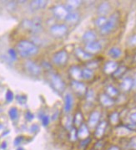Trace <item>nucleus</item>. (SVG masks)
<instances>
[{
  "label": "nucleus",
  "instance_id": "nucleus-24",
  "mask_svg": "<svg viewBox=\"0 0 136 150\" xmlns=\"http://www.w3.org/2000/svg\"><path fill=\"white\" fill-rule=\"evenodd\" d=\"M66 20L68 22H69V23H72V24L76 23L78 20H79V13L76 12H74V11L69 12V15L66 18Z\"/></svg>",
  "mask_w": 136,
  "mask_h": 150
},
{
  "label": "nucleus",
  "instance_id": "nucleus-43",
  "mask_svg": "<svg viewBox=\"0 0 136 150\" xmlns=\"http://www.w3.org/2000/svg\"><path fill=\"white\" fill-rule=\"evenodd\" d=\"M31 130H32L33 132H36V131H38V130H39V127L37 126L36 124H34V125H33V126H32V127H31Z\"/></svg>",
  "mask_w": 136,
  "mask_h": 150
},
{
  "label": "nucleus",
  "instance_id": "nucleus-35",
  "mask_svg": "<svg viewBox=\"0 0 136 150\" xmlns=\"http://www.w3.org/2000/svg\"><path fill=\"white\" fill-rule=\"evenodd\" d=\"M77 131L75 130V128H73L70 131V139L72 141H75L77 139Z\"/></svg>",
  "mask_w": 136,
  "mask_h": 150
},
{
  "label": "nucleus",
  "instance_id": "nucleus-2",
  "mask_svg": "<svg viewBox=\"0 0 136 150\" xmlns=\"http://www.w3.org/2000/svg\"><path fill=\"white\" fill-rule=\"evenodd\" d=\"M23 25L25 29L29 30L33 34H39L43 30L42 21L39 18H36L32 20H24L23 22Z\"/></svg>",
  "mask_w": 136,
  "mask_h": 150
},
{
  "label": "nucleus",
  "instance_id": "nucleus-40",
  "mask_svg": "<svg viewBox=\"0 0 136 150\" xmlns=\"http://www.w3.org/2000/svg\"><path fill=\"white\" fill-rule=\"evenodd\" d=\"M23 141V137H18L14 140V145H19Z\"/></svg>",
  "mask_w": 136,
  "mask_h": 150
},
{
  "label": "nucleus",
  "instance_id": "nucleus-44",
  "mask_svg": "<svg viewBox=\"0 0 136 150\" xmlns=\"http://www.w3.org/2000/svg\"><path fill=\"white\" fill-rule=\"evenodd\" d=\"M109 150H120V149H118L117 146H112V147H111V148H110Z\"/></svg>",
  "mask_w": 136,
  "mask_h": 150
},
{
  "label": "nucleus",
  "instance_id": "nucleus-37",
  "mask_svg": "<svg viewBox=\"0 0 136 150\" xmlns=\"http://www.w3.org/2000/svg\"><path fill=\"white\" fill-rule=\"evenodd\" d=\"M129 44L131 46H136V35H134L130 37Z\"/></svg>",
  "mask_w": 136,
  "mask_h": 150
},
{
  "label": "nucleus",
  "instance_id": "nucleus-3",
  "mask_svg": "<svg viewBox=\"0 0 136 150\" xmlns=\"http://www.w3.org/2000/svg\"><path fill=\"white\" fill-rule=\"evenodd\" d=\"M118 17L117 13H114V14H112V15L109 17V18L107 19L105 24L100 29L101 34H102V35H108V34H109V33L115 28L116 24L118 23Z\"/></svg>",
  "mask_w": 136,
  "mask_h": 150
},
{
  "label": "nucleus",
  "instance_id": "nucleus-27",
  "mask_svg": "<svg viewBox=\"0 0 136 150\" xmlns=\"http://www.w3.org/2000/svg\"><path fill=\"white\" fill-rule=\"evenodd\" d=\"M8 115L12 120H16L18 118V109L16 108H11L8 111Z\"/></svg>",
  "mask_w": 136,
  "mask_h": 150
},
{
  "label": "nucleus",
  "instance_id": "nucleus-9",
  "mask_svg": "<svg viewBox=\"0 0 136 150\" xmlns=\"http://www.w3.org/2000/svg\"><path fill=\"white\" fill-rule=\"evenodd\" d=\"M85 51H87L89 54H95L98 53L102 50V45L98 41H93V42L88 43L85 46Z\"/></svg>",
  "mask_w": 136,
  "mask_h": 150
},
{
  "label": "nucleus",
  "instance_id": "nucleus-18",
  "mask_svg": "<svg viewBox=\"0 0 136 150\" xmlns=\"http://www.w3.org/2000/svg\"><path fill=\"white\" fill-rule=\"evenodd\" d=\"M70 75L73 76V78L75 79V81H79L82 79V71L78 66H73L70 68Z\"/></svg>",
  "mask_w": 136,
  "mask_h": 150
},
{
  "label": "nucleus",
  "instance_id": "nucleus-7",
  "mask_svg": "<svg viewBox=\"0 0 136 150\" xmlns=\"http://www.w3.org/2000/svg\"><path fill=\"white\" fill-rule=\"evenodd\" d=\"M50 32L55 37H63L68 32V27L65 24H55L50 28Z\"/></svg>",
  "mask_w": 136,
  "mask_h": 150
},
{
  "label": "nucleus",
  "instance_id": "nucleus-38",
  "mask_svg": "<svg viewBox=\"0 0 136 150\" xmlns=\"http://www.w3.org/2000/svg\"><path fill=\"white\" fill-rule=\"evenodd\" d=\"M130 147L134 149H136V137H134L130 140Z\"/></svg>",
  "mask_w": 136,
  "mask_h": 150
},
{
  "label": "nucleus",
  "instance_id": "nucleus-42",
  "mask_svg": "<svg viewBox=\"0 0 136 150\" xmlns=\"http://www.w3.org/2000/svg\"><path fill=\"white\" fill-rule=\"evenodd\" d=\"M132 88L134 89V90H136V74L135 75V77L134 79L132 80Z\"/></svg>",
  "mask_w": 136,
  "mask_h": 150
},
{
  "label": "nucleus",
  "instance_id": "nucleus-13",
  "mask_svg": "<svg viewBox=\"0 0 136 150\" xmlns=\"http://www.w3.org/2000/svg\"><path fill=\"white\" fill-rule=\"evenodd\" d=\"M117 69H118V64L114 61H108L104 67V71L107 74L114 73Z\"/></svg>",
  "mask_w": 136,
  "mask_h": 150
},
{
  "label": "nucleus",
  "instance_id": "nucleus-47",
  "mask_svg": "<svg viewBox=\"0 0 136 150\" xmlns=\"http://www.w3.org/2000/svg\"><path fill=\"white\" fill-rule=\"evenodd\" d=\"M135 61H136V55H135Z\"/></svg>",
  "mask_w": 136,
  "mask_h": 150
},
{
  "label": "nucleus",
  "instance_id": "nucleus-19",
  "mask_svg": "<svg viewBox=\"0 0 136 150\" xmlns=\"http://www.w3.org/2000/svg\"><path fill=\"white\" fill-rule=\"evenodd\" d=\"M96 40V34H95L94 31L92 30H88L86 31L83 35V40H84L85 42L90 43L93 42V41H95Z\"/></svg>",
  "mask_w": 136,
  "mask_h": 150
},
{
  "label": "nucleus",
  "instance_id": "nucleus-46",
  "mask_svg": "<svg viewBox=\"0 0 136 150\" xmlns=\"http://www.w3.org/2000/svg\"><path fill=\"white\" fill-rule=\"evenodd\" d=\"M17 150H24V149H18Z\"/></svg>",
  "mask_w": 136,
  "mask_h": 150
},
{
  "label": "nucleus",
  "instance_id": "nucleus-21",
  "mask_svg": "<svg viewBox=\"0 0 136 150\" xmlns=\"http://www.w3.org/2000/svg\"><path fill=\"white\" fill-rule=\"evenodd\" d=\"M100 100L102 105L104 106V107H110L114 104V100L110 96H108L107 94H102L100 96Z\"/></svg>",
  "mask_w": 136,
  "mask_h": 150
},
{
  "label": "nucleus",
  "instance_id": "nucleus-34",
  "mask_svg": "<svg viewBox=\"0 0 136 150\" xmlns=\"http://www.w3.org/2000/svg\"><path fill=\"white\" fill-rule=\"evenodd\" d=\"M125 69H126V68L124 67V66H122V67H120V68H118V69L115 71V72L114 73V76H121V75L125 71Z\"/></svg>",
  "mask_w": 136,
  "mask_h": 150
},
{
  "label": "nucleus",
  "instance_id": "nucleus-11",
  "mask_svg": "<svg viewBox=\"0 0 136 150\" xmlns=\"http://www.w3.org/2000/svg\"><path fill=\"white\" fill-rule=\"evenodd\" d=\"M46 6H47V1H42V0L32 1L29 4L30 8L33 11H37L42 8H44Z\"/></svg>",
  "mask_w": 136,
  "mask_h": 150
},
{
  "label": "nucleus",
  "instance_id": "nucleus-8",
  "mask_svg": "<svg viewBox=\"0 0 136 150\" xmlns=\"http://www.w3.org/2000/svg\"><path fill=\"white\" fill-rule=\"evenodd\" d=\"M53 13L59 19H66L69 13V11L67 9L66 7L63 5H57L53 8Z\"/></svg>",
  "mask_w": 136,
  "mask_h": 150
},
{
  "label": "nucleus",
  "instance_id": "nucleus-14",
  "mask_svg": "<svg viewBox=\"0 0 136 150\" xmlns=\"http://www.w3.org/2000/svg\"><path fill=\"white\" fill-rule=\"evenodd\" d=\"M100 113L98 112V111H95V112H93L90 117H89V127H94L97 125L98 122L100 120Z\"/></svg>",
  "mask_w": 136,
  "mask_h": 150
},
{
  "label": "nucleus",
  "instance_id": "nucleus-15",
  "mask_svg": "<svg viewBox=\"0 0 136 150\" xmlns=\"http://www.w3.org/2000/svg\"><path fill=\"white\" fill-rule=\"evenodd\" d=\"M89 135V132L87 126H86V125H84V124H82L81 126L79 127V131H77L78 138H81V139H83H83L88 138Z\"/></svg>",
  "mask_w": 136,
  "mask_h": 150
},
{
  "label": "nucleus",
  "instance_id": "nucleus-17",
  "mask_svg": "<svg viewBox=\"0 0 136 150\" xmlns=\"http://www.w3.org/2000/svg\"><path fill=\"white\" fill-rule=\"evenodd\" d=\"M75 54H76V55H77L79 59H81V60H89V59L92 58V54H89L87 51L83 50H82L81 48L76 49V50H75Z\"/></svg>",
  "mask_w": 136,
  "mask_h": 150
},
{
  "label": "nucleus",
  "instance_id": "nucleus-5",
  "mask_svg": "<svg viewBox=\"0 0 136 150\" xmlns=\"http://www.w3.org/2000/svg\"><path fill=\"white\" fill-rule=\"evenodd\" d=\"M49 78H50V82L55 90L60 92L64 91L65 87L64 82L63 81V80L59 76H58L57 74H51L49 76Z\"/></svg>",
  "mask_w": 136,
  "mask_h": 150
},
{
  "label": "nucleus",
  "instance_id": "nucleus-10",
  "mask_svg": "<svg viewBox=\"0 0 136 150\" xmlns=\"http://www.w3.org/2000/svg\"><path fill=\"white\" fill-rule=\"evenodd\" d=\"M73 105H74L73 96L70 93H67L64 96V110L66 113H69L71 111Z\"/></svg>",
  "mask_w": 136,
  "mask_h": 150
},
{
  "label": "nucleus",
  "instance_id": "nucleus-4",
  "mask_svg": "<svg viewBox=\"0 0 136 150\" xmlns=\"http://www.w3.org/2000/svg\"><path fill=\"white\" fill-rule=\"evenodd\" d=\"M24 69L31 76H38L42 73V68L40 66L36 64L33 60H27L24 63Z\"/></svg>",
  "mask_w": 136,
  "mask_h": 150
},
{
  "label": "nucleus",
  "instance_id": "nucleus-28",
  "mask_svg": "<svg viewBox=\"0 0 136 150\" xmlns=\"http://www.w3.org/2000/svg\"><path fill=\"white\" fill-rule=\"evenodd\" d=\"M107 93H108V96H116L118 95V90L115 88V87H114L112 86H108V88H107Z\"/></svg>",
  "mask_w": 136,
  "mask_h": 150
},
{
  "label": "nucleus",
  "instance_id": "nucleus-25",
  "mask_svg": "<svg viewBox=\"0 0 136 150\" xmlns=\"http://www.w3.org/2000/svg\"><path fill=\"white\" fill-rule=\"evenodd\" d=\"M94 76V71L89 68H85L82 71V77L85 80H90Z\"/></svg>",
  "mask_w": 136,
  "mask_h": 150
},
{
  "label": "nucleus",
  "instance_id": "nucleus-1",
  "mask_svg": "<svg viewBox=\"0 0 136 150\" xmlns=\"http://www.w3.org/2000/svg\"><path fill=\"white\" fill-rule=\"evenodd\" d=\"M17 50L20 56L24 58H29L39 52V48L34 43L29 40H21L17 45Z\"/></svg>",
  "mask_w": 136,
  "mask_h": 150
},
{
  "label": "nucleus",
  "instance_id": "nucleus-20",
  "mask_svg": "<svg viewBox=\"0 0 136 150\" xmlns=\"http://www.w3.org/2000/svg\"><path fill=\"white\" fill-rule=\"evenodd\" d=\"M109 10H110V5L108 2L102 3L98 8V13L101 16H104L105 14L109 12Z\"/></svg>",
  "mask_w": 136,
  "mask_h": 150
},
{
  "label": "nucleus",
  "instance_id": "nucleus-22",
  "mask_svg": "<svg viewBox=\"0 0 136 150\" xmlns=\"http://www.w3.org/2000/svg\"><path fill=\"white\" fill-rule=\"evenodd\" d=\"M109 55L112 57L114 59H118L122 55V51L118 47H113L109 50Z\"/></svg>",
  "mask_w": 136,
  "mask_h": 150
},
{
  "label": "nucleus",
  "instance_id": "nucleus-32",
  "mask_svg": "<svg viewBox=\"0 0 136 150\" xmlns=\"http://www.w3.org/2000/svg\"><path fill=\"white\" fill-rule=\"evenodd\" d=\"M49 121H50V117L47 115H43L42 117V123H43V126H48V123H49Z\"/></svg>",
  "mask_w": 136,
  "mask_h": 150
},
{
  "label": "nucleus",
  "instance_id": "nucleus-45",
  "mask_svg": "<svg viewBox=\"0 0 136 150\" xmlns=\"http://www.w3.org/2000/svg\"><path fill=\"white\" fill-rule=\"evenodd\" d=\"M4 145H3V147H2V148H3V149H5V148H6V143H4Z\"/></svg>",
  "mask_w": 136,
  "mask_h": 150
},
{
  "label": "nucleus",
  "instance_id": "nucleus-12",
  "mask_svg": "<svg viewBox=\"0 0 136 150\" xmlns=\"http://www.w3.org/2000/svg\"><path fill=\"white\" fill-rule=\"evenodd\" d=\"M72 87L73 89L74 90L75 92H77L78 94L79 95H82L85 92V90H86V87L83 83L82 82H79V81H72Z\"/></svg>",
  "mask_w": 136,
  "mask_h": 150
},
{
  "label": "nucleus",
  "instance_id": "nucleus-33",
  "mask_svg": "<svg viewBox=\"0 0 136 150\" xmlns=\"http://www.w3.org/2000/svg\"><path fill=\"white\" fill-rule=\"evenodd\" d=\"M13 100V93L10 90H8L6 93V101L8 102H11Z\"/></svg>",
  "mask_w": 136,
  "mask_h": 150
},
{
  "label": "nucleus",
  "instance_id": "nucleus-41",
  "mask_svg": "<svg viewBox=\"0 0 136 150\" xmlns=\"http://www.w3.org/2000/svg\"><path fill=\"white\" fill-rule=\"evenodd\" d=\"M130 120L132 121L134 123H136V112L131 114V116H130Z\"/></svg>",
  "mask_w": 136,
  "mask_h": 150
},
{
  "label": "nucleus",
  "instance_id": "nucleus-36",
  "mask_svg": "<svg viewBox=\"0 0 136 150\" xmlns=\"http://www.w3.org/2000/svg\"><path fill=\"white\" fill-rule=\"evenodd\" d=\"M8 54H9L12 60H15L17 59V53H16V51L13 49H9L8 50Z\"/></svg>",
  "mask_w": 136,
  "mask_h": 150
},
{
  "label": "nucleus",
  "instance_id": "nucleus-6",
  "mask_svg": "<svg viewBox=\"0 0 136 150\" xmlns=\"http://www.w3.org/2000/svg\"><path fill=\"white\" fill-rule=\"evenodd\" d=\"M69 59L68 53L65 50H60L59 52L55 53L53 56V63L57 66H63L67 62Z\"/></svg>",
  "mask_w": 136,
  "mask_h": 150
},
{
  "label": "nucleus",
  "instance_id": "nucleus-26",
  "mask_svg": "<svg viewBox=\"0 0 136 150\" xmlns=\"http://www.w3.org/2000/svg\"><path fill=\"white\" fill-rule=\"evenodd\" d=\"M107 19H108V18H107L105 16H100V17H98V18L95 20V24H96V26L100 27L101 29V28L105 24Z\"/></svg>",
  "mask_w": 136,
  "mask_h": 150
},
{
  "label": "nucleus",
  "instance_id": "nucleus-16",
  "mask_svg": "<svg viewBox=\"0 0 136 150\" xmlns=\"http://www.w3.org/2000/svg\"><path fill=\"white\" fill-rule=\"evenodd\" d=\"M107 127V122L105 121H103L101 122L98 125L97 128H96V131H95V137L96 138H101L104 133L105 132V129Z\"/></svg>",
  "mask_w": 136,
  "mask_h": 150
},
{
  "label": "nucleus",
  "instance_id": "nucleus-30",
  "mask_svg": "<svg viewBox=\"0 0 136 150\" xmlns=\"http://www.w3.org/2000/svg\"><path fill=\"white\" fill-rule=\"evenodd\" d=\"M82 121H83V116L81 114V112H78L76 116H75V118H74L75 125L76 126H81Z\"/></svg>",
  "mask_w": 136,
  "mask_h": 150
},
{
  "label": "nucleus",
  "instance_id": "nucleus-31",
  "mask_svg": "<svg viewBox=\"0 0 136 150\" xmlns=\"http://www.w3.org/2000/svg\"><path fill=\"white\" fill-rule=\"evenodd\" d=\"M110 121H111V122L114 123V124H115V123H117L118 122V114L117 112H114L111 116H110Z\"/></svg>",
  "mask_w": 136,
  "mask_h": 150
},
{
  "label": "nucleus",
  "instance_id": "nucleus-29",
  "mask_svg": "<svg viewBox=\"0 0 136 150\" xmlns=\"http://www.w3.org/2000/svg\"><path fill=\"white\" fill-rule=\"evenodd\" d=\"M95 98V93L94 90H89L86 93V99L89 102H93Z\"/></svg>",
  "mask_w": 136,
  "mask_h": 150
},
{
  "label": "nucleus",
  "instance_id": "nucleus-39",
  "mask_svg": "<svg viewBox=\"0 0 136 150\" xmlns=\"http://www.w3.org/2000/svg\"><path fill=\"white\" fill-rule=\"evenodd\" d=\"M25 117H26V119L29 121H31L34 118V115L32 114L30 112H27L26 114H25Z\"/></svg>",
  "mask_w": 136,
  "mask_h": 150
},
{
  "label": "nucleus",
  "instance_id": "nucleus-23",
  "mask_svg": "<svg viewBox=\"0 0 136 150\" xmlns=\"http://www.w3.org/2000/svg\"><path fill=\"white\" fill-rule=\"evenodd\" d=\"M132 79L130 77L124 79V81L121 83V89L124 91H128L132 88Z\"/></svg>",
  "mask_w": 136,
  "mask_h": 150
}]
</instances>
